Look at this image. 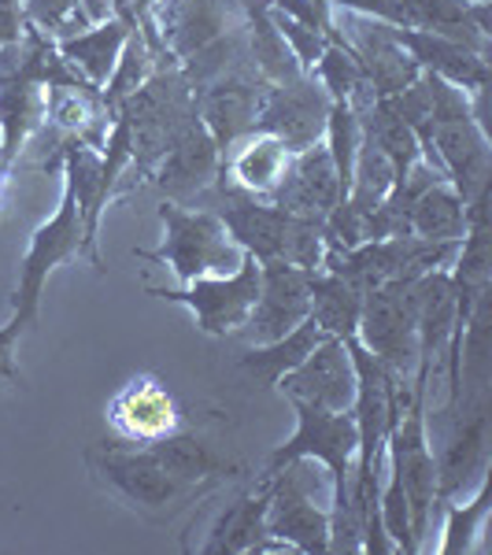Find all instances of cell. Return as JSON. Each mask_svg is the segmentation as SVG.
Returning <instances> with one entry per match:
<instances>
[{"mask_svg":"<svg viewBox=\"0 0 492 555\" xmlns=\"http://www.w3.org/2000/svg\"><path fill=\"white\" fill-rule=\"evenodd\" d=\"M127 127L130 141V171L122 178V196L130 185H145L174 138L196 119V89L182 67H156L152 78L115 112Z\"/></svg>","mask_w":492,"mask_h":555,"instance_id":"6da1fadb","label":"cell"},{"mask_svg":"<svg viewBox=\"0 0 492 555\" xmlns=\"http://www.w3.org/2000/svg\"><path fill=\"white\" fill-rule=\"evenodd\" d=\"M86 467L107 496L148 522H171L211 492L167 470L148 444H101L86 452Z\"/></svg>","mask_w":492,"mask_h":555,"instance_id":"7a4b0ae2","label":"cell"},{"mask_svg":"<svg viewBox=\"0 0 492 555\" xmlns=\"http://www.w3.org/2000/svg\"><path fill=\"white\" fill-rule=\"evenodd\" d=\"M208 196H215L211 211H219L230 237L259 263L285 259V263H297L303 271H319L322 267V259H326L322 222L303 219L297 211H285L271 201H259V196L219 190V185Z\"/></svg>","mask_w":492,"mask_h":555,"instance_id":"3957f363","label":"cell"},{"mask_svg":"<svg viewBox=\"0 0 492 555\" xmlns=\"http://www.w3.org/2000/svg\"><path fill=\"white\" fill-rule=\"evenodd\" d=\"M267 486V548L322 555L329 552V474L315 460H293L259 470Z\"/></svg>","mask_w":492,"mask_h":555,"instance_id":"277c9868","label":"cell"},{"mask_svg":"<svg viewBox=\"0 0 492 555\" xmlns=\"http://www.w3.org/2000/svg\"><path fill=\"white\" fill-rule=\"evenodd\" d=\"M164 237L156 248H138V259L159 263L174 274L178 285L211 274H234L248 253L230 237L226 222L211 208H185V204H159Z\"/></svg>","mask_w":492,"mask_h":555,"instance_id":"5b68a950","label":"cell"},{"mask_svg":"<svg viewBox=\"0 0 492 555\" xmlns=\"http://www.w3.org/2000/svg\"><path fill=\"white\" fill-rule=\"evenodd\" d=\"M418 278H392L363 293L360 326H355V341L404 385L415 378L418 363Z\"/></svg>","mask_w":492,"mask_h":555,"instance_id":"8992f818","label":"cell"},{"mask_svg":"<svg viewBox=\"0 0 492 555\" xmlns=\"http://www.w3.org/2000/svg\"><path fill=\"white\" fill-rule=\"evenodd\" d=\"M429 389L411 385V400L400 411L397 426L386 441V467L400 478V489L411 507V530H415L418 552L426 548V537L437 518V455L429 444V415H426Z\"/></svg>","mask_w":492,"mask_h":555,"instance_id":"52a82bcc","label":"cell"},{"mask_svg":"<svg viewBox=\"0 0 492 555\" xmlns=\"http://www.w3.org/2000/svg\"><path fill=\"white\" fill-rule=\"evenodd\" d=\"M82 256H86L82 215H78L75 193L64 185L56 211L34 230L30 245H26V253L20 259V278H15V293H12V322H20L23 330L38 326L49 274L64 263H75V259H82Z\"/></svg>","mask_w":492,"mask_h":555,"instance_id":"ba28073f","label":"cell"},{"mask_svg":"<svg viewBox=\"0 0 492 555\" xmlns=\"http://www.w3.org/2000/svg\"><path fill=\"white\" fill-rule=\"evenodd\" d=\"M297 429H293L289 441H282L279 449L263 460V474L279 470L293 460H315L322 470L329 474V500L341 496L355 474V449H360V437H355L352 411H326L315 404H303V400H289Z\"/></svg>","mask_w":492,"mask_h":555,"instance_id":"9c48e42d","label":"cell"},{"mask_svg":"<svg viewBox=\"0 0 492 555\" xmlns=\"http://www.w3.org/2000/svg\"><path fill=\"white\" fill-rule=\"evenodd\" d=\"M148 297L185 308L196 322V330L208 337H234L245 330L253 304L259 297V263L253 256L241 259L234 274L196 278L185 285H145Z\"/></svg>","mask_w":492,"mask_h":555,"instance_id":"30bf717a","label":"cell"},{"mask_svg":"<svg viewBox=\"0 0 492 555\" xmlns=\"http://www.w3.org/2000/svg\"><path fill=\"white\" fill-rule=\"evenodd\" d=\"M334 12H352L404 30H429L452 38L467 49L492 52V4H470V0H329Z\"/></svg>","mask_w":492,"mask_h":555,"instance_id":"8fae6325","label":"cell"},{"mask_svg":"<svg viewBox=\"0 0 492 555\" xmlns=\"http://www.w3.org/2000/svg\"><path fill=\"white\" fill-rule=\"evenodd\" d=\"M449 437L437 455V515L441 504L463 496L470 481H478L489 470V392L463 397L459 408L444 411Z\"/></svg>","mask_w":492,"mask_h":555,"instance_id":"7c38bea8","label":"cell"},{"mask_svg":"<svg viewBox=\"0 0 492 555\" xmlns=\"http://www.w3.org/2000/svg\"><path fill=\"white\" fill-rule=\"evenodd\" d=\"M107 426L122 444H156L185 429L182 404L156 374H133L107 400Z\"/></svg>","mask_w":492,"mask_h":555,"instance_id":"4fadbf2b","label":"cell"},{"mask_svg":"<svg viewBox=\"0 0 492 555\" xmlns=\"http://www.w3.org/2000/svg\"><path fill=\"white\" fill-rule=\"evenodd\" d=\"M426 164L437 175L449 178L452 190L463 196V204H470L474 196L492 190V149L485 122H478L474 115L433 122L429 127Z\"/></svg>","mask_w":492,"mask_h":555,"instance_id":"5bb4252c","label":"cell"},{"mask_svg":"<svg viewBox=\"0 0 492 555\" xmlns=\"http://www.w3.org/2000/svg\"><path fill=\"white\" fill-rule=\"evenodd\" d=\"M308 315H311V271H303L297 263H285V259L259 263V297L241 334L253 337V345H263L289 334Z\"/></svg>","mask_w":492,"mask_h":555,"instance_id":"9a60e30c","label":"cell"},{"mask_svg":"<svg viewBox=\"0 0 492 555\" xmlns=\"http://www.w3.org/2000/svg\"><path fill=\"white\" fill-rule=\"evenodd\" d=\"M267 89L271 86H267L253 67L230 70V75L196 89V115H200V122L208 127L215 145L222 152L230 145H237L245 133L256 130V119L267 101Z\"/></svg>","mask_w":492,"mask_h":555,"instance_id":"2e32d148","label":"cell"},{"mask_svg":"<svg viewBox=\"0 0 492 555\" xmlns=\"http://www.w3.org/2000/svg\"><path fill=\"white\" fill-rule=\"evenodd\" d=\"M222 175V149L215 145L208 127L200 122V115L174 138V145L167 149V156L159 159V167L152 171L148 182L171 204H185L208 196Z\"/></svg>","mask_w":492,"mask_h":555,"instance_id":"e0dca14e","label":"cell"},{"mask_svg":"<svg viewBox=\"0 0 492 555\" xmlns=\"http://www.w3.org/2000/svg\"><path fill=\"white\" fill-rule=\"evenodd\" d=\"M285 400H303L326 411H352L355 400V363L341 337H322V341L303 356V363L293 366L285 378L274 385Z\"/></svg>","mask_w":492,"mask_h":555,"instance_id":"ac0fdd59","label":"cell"},{"mask_svg":"<svg viewBox=\"0 0 492 555\" xmlns=\"http://www.w3.org/2000/svg\"><path fill=\"white\" fill-rule=\"evenodd\" d=\"M329 104L334 101L322 93V86L315 78L300 75V78H293V82L267 89V101L256 119V130L274 133V138H282L285 145H289V152H300L322 141L326 119H329Z\"/></svg>","mask_w":492,"mask_h":555,"instance_id":"d6986e66","label":"cell"},{"mask_svg":"<svg viewBox=\"0 0 492 555\" xmlns=\"http://www.w3.org/2000/svg\"><path fill=\"white\" fill-rule=\"evenodd\" d=\"M345 26H348V30L337 26V34H341V41L352 49V56L360 60V70H363L366 86H371V93L378 96V101H381V96L400 93V89H407L411 82H415V78H418L415 60H411L407 52L392 41L386 23L345 12Z\"/></svg>","mask_w":492,"mask_h":555,"instance_id":"ffe728a7","label":"cell"},{"mask_svg":"<svg viewBox=\"0 0 492 555\" xmlns=\"http://www.w3.org/2000/svg\"><path fill=\"white\" fill-rule=\"evenodd\" d=\"M345 201L341 178H337V167L329 159L326 141H315V145L293 152L289 171H285L282 185L274 190L271 204H279L285 211H297L303 219L322 222L337 204Z\"/></svg>","mask_w":492,"mask_h":555,"instance_id":"44dd1931","label":"cell"},{"mask_svg":"<svg viewBox=\"0 0 492 555\" xmlns=\"http://www.w3.org/2000/svg\"><path fill=\"white\" fill-rule=\"evenodd\" d=\"M293 152L282 138L263 130H253L222 152V175L219 190H234L245 196H259V201H271L274 190L282 185L285 171H289Z\"/></svg>","mask_w":492,"mask_h":555,"instance_id":"7402d4cb","label":"cell"},{"mask_svg":"<svg viewBox=\"0 0 492 555\" xmlns=\"http://www.w3.org/2000/svg\"><path fill=\"white\" fill-rule=\"evenodd\" d=\"M389 34H392V41L415 60L418 70H433V75L449 78L452 86L467 89L470 96H489V52L467 49V44L441 38V34H429V30L389 26Z\"/></svg>","mask_w":492,"mask_h":555,"instance_id":"603a6c76","label":"cell"},{"mask_svg":"<svg viewBox=\"0 0 492 555\" xmlns=\"http://www.w3.org/2000/svg\"><path fill=\"white\" fill-rule=\"evenodd\" d=\"M60 152V171H64V185L75 193L78 215H82V230H86V259L104 271V256H101V219L112 208V193L104 185V159L101 149H89L82 141H64L56 149Z\"/></svg>","mask_w":492,"mask_h":555,"instance_id":"cb8c5ba5","label":"cell"},{"mask_svg":"<svg viewBox=\"0 0 492 555\" xmlns=\"http://www.w3.org/2000/svg\"><path fill=\"white\" fill-rule=\"evenodd\" d=\"M267 548V486L256 478V486L237 492L226 504V512L215 518L208 541L200 544V555H253Z\"/></svg>","mask_w":492,"mask_h":555,"instance_id":"d4e9b609","label":"cell"},{"mask_svg":"<svg viewBox=\"0 0 492 555\" xmlns=\"http://www.w3.org/2000/svg\"><path fill=\"white\" fill-rule=\"evenodd\" d=\"M133 26H138V23L122 20V15H107V20L86 26V30H78V34H70V38H60L56 49H60V56H64L67 64L86 78L89 86L104 89V82L112 78L115 64H119L122 44H127Z\"/></svg>","mask_w":492,"mask_h":555,"instance_id":"484cf974","label":"cell"},{"mask_svg":"<svg viewBox=\"0 0 492 555\" xmlns=\"http://www.w3.org/2000/svg\"><path fill=\"white\" fill-rule=\"evenodd\" d=\"M148 449L156 452V460L164 463L167 470L178 474L182 481H193V486L215 489L230 478H241L237 463H230L226 455H219L200 434H190V429H178V434L148 444Z\"/></svg>","mask_w":492,"mask_h":555,"instance_id":"4316f807","label":"cell"},{"mask_svg":"<svg viewBox=\"0 0 492 555\" xmlns=\"http://www.w3.org/2000/svg\"><path fill=\"white\" fill-rule=\"evenodd\" d=\"M322 330L315 326V319H303L300 326H293L289 334L274 337V341H263V345H253L245 356L237 360L241 371L248 374V378H256L259 385H267V389H274L285 374L293 371L297 363H303V356L311 352L319 341H322Z\"/></svg>","mask_w":492,"mask_h":555,"instance_id":"83f0119b","label":"cell"},{"mask_svg":"<svg viewBox=\"0 0 492 555\" xmlns=\"http://www.w3.org/2000/svg\"><path fill=\"white\" fill-rule=\"evenodd\" d=\"M360 311H363V293L355 289L348 278L326 271H311V319L322 334L329 337H355V326H360Z\"/></svg>","mask_w":492,"mask_h":555,"instance_id":"f1b7e54d","label":"cell"},{"mask_svg":"<svg viewBox=\"0 0 492 555\" xmlns=\"http://www.w3.org/2000/svg\"><path fill=\"white\" fill-rule=\"evenodd\" d=\"M492 470H485L478 478L474 500H449L441 504L444 512V530L437 555H470V552H485V522H489V507H492Z\"/></svg>","mask_w":492,"mask_h":555,"instance_id":"f546056e","label":"cell"},{"mask_svg":"<svg viewBox=\"0 0 492 555\" xmlns=\"http://www.w3.org/2000/svg\"><path fill=\"white\" fill-rule=\"evenodd\" d=\"M407 234L426 241H463L467 234V204L452 190V182L437 178L407 211Z\"/></svg>","mask_w":492,"mask_h":555,"instance_id":"4dcf8cb0","label":"cell"},{"mask_svg":"<svg viewBox=\"0 0 492 555\" xmlns=\"http://www.w3.org/2000/svg\"><path fill=\"white\" fill-rule=\"evenodd\" d=\"M311 78L322 86V93H326L329 101L348 104L352 112H363L371 101H378V96L371 93V86H366V78L360 70V60H355L352 49L341 41V34L326 41L319 64L311 67Z\"/></svg>","mask_w":492,"mask_h":555,"instance_id":"1f68e13d","label":"cell"},{"mask_svg":"<svg viewBox=\"0 0 492 555\" xmlns=\"http://www.w3.org/2000/svg\"><path fill=\"white\" fill-rule=\"evenodd\" d=\"M360 115L363 138H371L374 145L389 156V164L397 167V175H404L407 167H415L423 159V145H418V133L400 119L386 101H371Z\"/></svg>","mask_w":492,"mask_h":555,"instance_id":"d6a6232c","label":"cell"},{"mask_svg":"<svg viewBox=\"0 0 492 555\" xmlns=\"http://www.w3.org/2000/svg\"><path fill=\"white\" fill-rule=\"evenodd\" d=\"M159 67V56H156V49L148 44V38L141 34V26H133L130 30V38L127 44H122V56H119V64H115L112 70V78L104 82L101 89V96H104V104H107V112H119L122 101L127 96L138 93L141 86L152 78V70Z\"/></svg>","mask_w":492,"mask_h":555,"instance_id":"836d02e7","label":"cell"},{"mask_svg":"<svg viewBox=\"0 0 492 555\" xmlns=\"http://www.w3.org/2000/svg\"><path fill=\"white\" fill-rule=\"evenodd\" d=\"M20 334H23V326H20V322H12V319L0 326V385H20L23 382L20 363H15V345H20Z\"/></svg>","mask_w":492,"mask_h":555,"instance_id":"e575fe53","label":"cell"},{"mask_svg":"<svg viewBox=\"0 0 492 555\" xmlns=\"http://www.w3.org/2000/svg\"><path fill=\"white\" fill-rule=\"evenodd\" d=\"M23 34H26L23 0H0V52L20 44Z\"/></svg>","mask_w":492,"mask_h":555,"instance_id":"d590c367","label":"cell"},{"mask_svg":"<svg viewBox=\"0 0 492 555\" xmlns=\"http://www.w3.org/2000/svg\"><path fill=\"white\" fill-rule=\"evenodd\" d=\"M159 0H133V23H145L148 20V12L156 8Z\"/></svg>","mask_w":492,"mask_h":555,"instance_id":"8d00e7d4","label":"cell"},{"mask_svg":"<svg viewBox=\"0 0 492 555\" xmlns=\"http://www.w3.org/2000/svg\"><path fill=\"white\" fill-rule=\"evenodd\" d=\"M470 4H492V0H470Z\"/></svg>","mask_w":492,"mask_h":555,"instance_id":"74e56055","label":"cell"},{"mask_svg":"<svg viewBox=\"0 0 492 555\" xmlns=\"http://www.w3.org/2000/svg\"><path fill=\"white\" fill-rule=\"evenodd\" d=\"M4 182H8V178H4V175H0V193H4Z\"/></svg>","mask_w":492,"mask_h":555,"instance_id":"f35d334b","label":"cell"},{"mask_svg":"<svg viewBox=\"0 0 492 555\" xmlns=\"http://www.w3.org/2000/svg\"><path fill=\"white\" fill-rule=\"evenodd\" d=\"M319 4H326V8H329V0H319Z\"/></svg>","mask_w":492,"mask_h":555,"instance_id":"ab89813d","label":"cell"}]
</instances>
